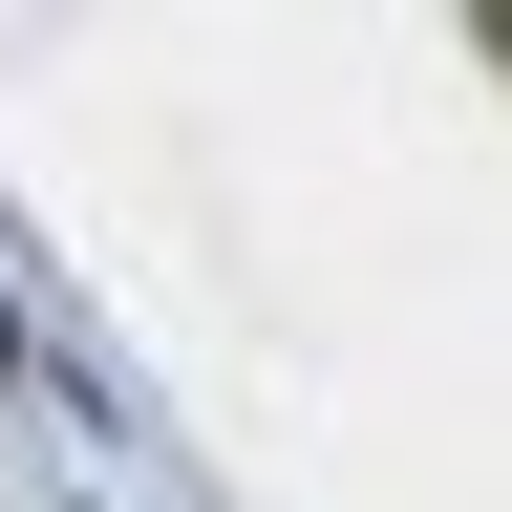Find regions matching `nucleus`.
I'll list each match as a JSON object with an SVG mask.
<instances>
[{
	"instance_id": "obj_1",
	"label": "nucleus",
	"mask_w": 512,
	"mask_h": 512,
	"mask_svg": "<svg viewBox=\"0 0 512 512\" xmlns=\"http://www.w3.org/2000/svg\"><path fill=\"white\" fill-rule=\"evenodd\" d=\"M491 43H512V22H491Z\"/></svg>"
}]
</instances>
